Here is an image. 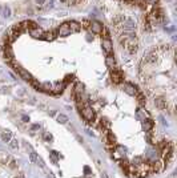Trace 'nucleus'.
I'll use <instances>...</instances> for the list:
<instances>
[{"instance_id":"obj_39","label":"nucleus","mask_w":177,"mask_h":178,"mask_svg":"<svg viewBox=\"0 0 177 178\" xmlns=\"http://www.w3.org/2000/svg\"><path fill=\"white\" fill-rule=\"evenodd\" d=\"M20 178H24V175H20Z\"/></svg>"},{"instance_id":"obj_4","label":"nucleus","mask_w":177,"mask_h":178,"mask_svg":"<svg viewBox=\"0 0 177 178\" xmlns=\"http://www.w3.org/2000/svg\"><path fill=\"white\" fill-rule=\"evenodd\" d=\"M123 27H124V29L125 31H133L135 29V27H136V24H135V21H133L132 19H125L124 20V23H123Z\"/></svg>"},{"instance_id":"obj_38","label":"nucleus","mask_w":177,"mask_h":178,"mask_svg":"<svg viewBox=\"0 0 177 178\" xmlns=\"http://www.w3.org/2000/svg\"><path fill=\"white\" fill-rule=\"evenodd\" d=\"M1 10H3V8H1V6H0V15H1Z\"/></svg>"},{"instance_id":"obj_15","label":"nucleus","mask_w":177,"mask_h":178,"mask_svg":"<svg viewBox=\"0 0 177 178\" xmlns=\"http://www.w3.org/2000/svg\"><path fill=\"white\" fill-rule=\"evenodd\" d=\"M68 27H69V29L72 32H77V31H80V28H81V25H80L79 23H76V21L68 23Z\"/></svg>"},{"instance_id":"obj_32","label":"nucleus","mask_w":177,"mask_h":178,"mask_svg":"<svg viewBox=\"0 0 177 178\" xmlns=\"http://www.w3.org/2000/svg\"><path fill=\"white\" fill-rule=\"evenodd\" d=\"M40 129V125L39 124H35V125H32V130H39Z\"/></svg>"},{"instance_id":"obj_5","label":"nucleus","mask_w":177,"mask_h":178,"mask_svg":"<svg viewBox=\"0 0 177 178\" xmlns=\"http://www.w3.org/2000/svg\"><path fill=\"white\" fill-rule=\"evenodd\" d=\"M57 33L60 35V36H68V35L72 33V31L69 29V27H68V24H63L59 28V31H57Z\"/></svg>"},{"instance_id":"obj_31","label":"nucleus","mask_w":177,"mask_h":178,"mask_svg":"<svg viewBox=\"0 0 177 178\" xmlns=\"http://www.w3.org/2000/svg\"><path fill=\"white\" fill-rule=\"evenodd\" d=\"M69 81H73V76L72 75H68L65 77V82H69Z\"/></svg>"},{"instance_id":"obj_21","label":"nucleus","mask_w":177,"mask_h":178,"mask_svg":"<svg viewBox=\"0 0 177 178\" xmlns=\"http://www.w3.org/2000/svg\"><path fill=\"white\" fill-rule=\"evenodd\" d=\"M57 122L59 124H67L68 122V117L65 114H59L57 116Z\"/></svg>"},{"instance_id":"obj_33","label":"nucleus","mask_w":177,"mask_h":178,"mask_svg":"<svg viewBox=\"0 0 177 178\" xmlns=\"http://www.w3.org/2000/svg\"><path fill=\"white\" fill-rule=\"evenodd\" d=\"M36 3L41 6V4H44V3H45V0H36Z\"/></svg>"},{"instance_id":"obj_25","label":"nucleus","mask_w":177,"mask_h":178,"mask_svg":"<svg viewBox=\"0 0 177 178\" xmlns=\"http://www.w3.org/2000/svg\"><path fill=\"white\" fill-rule=\"evenodd\" d=\"M10 146L12 148V149H17V146H19V142H17V140H11L10 141Z\"/></svg>"},{"instance_id":"obj_29","label":"nucleus","mask_w":177,"mask_h":178,"mask_svg":"<svg viewBox=\"0 0 177 178\" xmlns=\"http://www.w3.org/2000/svg\"><path fill=\"white\" fill-rule=\"evenodd\" d=\"M137 97H139V101L141 105H144L145 104V98H144V96H142V93H137Z\"/></svg>"},{"instance_id":"obj_13","label":"nucleus","mask_w":177,"mask_h":178,"mask_svg":"<svg viewBox=\"0 0 177 178\" xmlns=\"http://www.w3.org/2000/svg\"><path fill=\"white\" fill-rule=\"evenodd\" d=\"M153 125H155V124H153L152 120H144V121H142V129H144L145 132L151 130V129L153 128Z\"/></svg>"},{"instance_id":"obj_19","label":"nucleus","mask_w":177,"mask_h":178,"mask_svg":"<svg viewBox=\"0 0 177 178\" xmlns=\"http://www.w3.org/2000/svg\"><path fill=\"white\" fill-rule=\"evenodd\" d=\"M8 154L4 153V152H0V163H3V165H6L7 162H8Z\"/></svg>"},{"instance_id":"obj_10","label":"nucleus","mask_w":177,"mask_h":178,"mask_svg":"<svg viewBox=\"0 0 177 178\" xmlns=\"http://www.w3.org/2000/svg\"><path fill=\"white\" fill-rule=\"evenodd\" d=\"M12 57H13V53H12L11 47L10 45H6V48H4V59H6L7 61H10Z\"/></svg>"},{"instance_id":"obj_14","label":"nucleus","mask_w":177,"mask_h":178,"mask_svg":"<svg viewBox=\"0 0 177 178\" xmlns=\"http://www.w3.org/2000/svg\"><path fill=\"white\" fill-rule=\"evenodd\" d=\"M144 60H145L146 63L153 64V63H156V60H157V57H156L155 53H146L145 56H144Z\"/></svg>"},{"instance_id":"obj_22","label":"nucleus","mask_w":177,"mask_h":178,"mask_svg":"<svg viewBox=\"0 0 177 178\" xmlns=\"http://www.w3.org/2000/svg\"><path fill=\"white\" fill-rule=\"evenodd\" d=\"M83 88H84V85H83L81 82H77V84H76V88H75V92H76V94H80V93H83Z\"/></svg>"},{"instance_id":"obj_36","label":"nucleus","mask_w":177,"mask_h":178,"mask_svg":"<svg viewBox=\"0 0 177 178\" xmlns=\"http://www.w3.org/2000/svg\"><path fill=\"white\" fill-rule=\"evenodd\" d=\"M11 168H15V161H13V159L11 161Z\"/></svg>"},{"instance_id":"obj_20","label":"nucleus","mask_w":177,"mask_h":178,"mask_svg":"<svg viewBox=\"0 0 177 178\" xmlns=\"http://www.w3.org/2000/svg\"><path fill=\"white\" fill-rule=\"evenodd\" d=\"M1 15L4 16V17H10L11 16V8L8 6L3 7V10H1Z\"/></svg>"},{"instance_id":"obj_9","label":"nucleus","mask_w":177,"mask_h":178,"mask_svg":"<svg viewBox=\"0 0 177 178\" xmlns=\"http://www.w3.org/2000/svg\"><path fill=\"white\" fill-rule=\"evenodd\" d=\"M43 35H44V32H43V29H40L39 27H36V28L31 29V36H33V37L39 39V37H43Z\"/></svg>"},{"instance_id":"obj_17","label":"nucleus","mask_w":177,"mask_h":178,"mask_svg":"<svg viewBox=\"0 0 177 178\" xmlns=\"http://www.w3.org/2000/svg\"><path fill=\"white\" fill-rule=\"evenodd\" d=\"M155 104H156V106H157L158 109H164V108H165V101H164V98H161V97L156 98Z\"/></svg>"},{"instance_id":"obj_12","label":"nucleus","mask_w":177,"mask_h":178,"mask_svg":"<svg viewBox=\"0 0 177 178\" xmlns=\"http://www.w3.org/2000/svg\"><path fill=\"white\" fill-rule=\"evenodd\" d=\"M105 64H107L108 68H111V69L115 68V59H113V56H112V53L107 55V59H105Z\"/></svg>"},{"instance_id":"obj_8","label":"nucleus","mask_w":177,"mask_h":178,"mask_svg":"<svg viewBox=\"0 0 177 178\" xmlns=\"http://www.w3.org/2000/svg\"><path fill=\"white\" fill-rule=\"evenodd\" d=\"M91 25H92L91 29H92V32H93V33H100V32L103 31V25H101L99 21H93Z\"/></svg>"},{"instance_id":"obj_40","label":"nucleus","mask_w":177,"mask_h":178,"mask_svg":"<svg viewBox=\"0 0 177 178\" xmlns=\"http://www.w3.org/2000/svg\"><path fill=\"white\" fill-rule=\"evenodd\" d=\"M61 1H63V3H64V1H67V0H61Z\"/></svg>"},{"instance_id":"obj_6","label":"nucleus","mask_w":177,"mask_h":178,"mask_svg":"<svg viewBox=\"0 0 177 178\" xmlns=\"http://www.w3.org/2000/svg\"><path fill=\"white\" fill-rule=\"evenodd\" d=\"M103 48H104L107 55L112 53V44H111V40H109V39H104V40H103Z\"/></svg>"},{"instance_id":"obj_34","label":"nucleus","mask_w":177,"mask_h":178,"mask_svg":"<svg viewBox=\"0 0 177 178\" xmlns=\"http://www.w3.org/2000/svg\"><path fill=\"white\" fill-rule=\"evenodd\" d=\"M48 178H55V175H53V173H48Z\"/></svg>"},{"instance_id":"obj_23","label":"nucleus","mask_w":177,"mask_h":178,"mask_svg":"<svg viewBox=\"0 0 177 178\" xmlns=\"http://www.w3.org/2000/svg\"><path fill=\"white\" fill-rule=\"evenodd\" d=\"M108 141H109V144H116V137L113 136V133H108Z\"/></svg>"},{"instance_id":"obj_16","label":"nucleus","mask_w":177,"mask_h":178,"mask_svg":"<svg viewBox=\"0 0 177 178\" xmlns=\"http://www.w3.org/2000/svg\"><path fill=\"white\" fill-rule=\"evenodd\" d=\"M1 140L4 141V142H10L11 140H12V134H11L10 130H6L1 133Z\"/></svg>"},{"instance_id":"obj_1","label":"nucleus","mask_w":177,"mask_h":178,"mask_svg":"<svg viewBox=\"0 0 177 178\" xmlns=\"http://www.w3.org/2000/svg\"><path fill=\"white\" fill-rule=\"evenodd\" d=\"M81 114H83V117H84L87 121H93V118H95V112H93L92 108L91 106H88V105H85L84 108H83Z\"/></svg>"},{"instance_id":"obj_18","label":"nucleus","mask_w":177,"mask_h":178,"mask_svg":"<svg viewBox=\"0 0 177 178\" xmlns=\"http://www.w3.org/2000/svg\"><path fill=\"white\" fill-rule=\"evenodd\" d=\"M40 91H45V92H51L52 91V84L51 82H43V84L40 85Z\"/></svg>"},{"instance_id":"obj_28","label":"nucleus","mask_w":177,"mask_h":178,"mask_svg":"<svg viewBox=\"0 0 177 178\" xmlns=\"http://www.w3.org/2000/svg\"><path fill=\"white\" fill-rule=\"evenodd\" d=\"M29 158H31L32 162H36V159H37V154H36L35 152H31V153H29Z\"/></svg>"},{"instance_id":"obj_30","label":"nucleus","mask_w":177,"mask_h":178,"mask_svg":"<svg viewBox=\"0 0 177 178\" xmlns=\"http://www.w3.org/2000/svg\"><path fill=\"white\" fill-rule=\"evenodd\" d=\"M43 137H44L45 141H52V136H51L49 133H44V134H43Z\"/></svg>"},{"instance_id":"obj_37","label":"nucleus","mask_w":177,"mask_h":178,"mask_svg":"<svg viewBox=\"0 0 177 178\" xmlns=\"http://www.w3.org/2000/svg\"><path fill=\"white\" fill-rule=\"evenodd\" d=\"M101 178H108V177H107V174H105V173H103V174H101Z\"/></svg>"},{"instance_id":"obj_11","label":"nucleus","mask_w":177,"mask_h":178,"mask_svg":"<svg viewBox=\"0 0 177 178\" xmlns=\"http://www.w3.org/2000/svg\"><path fill=\"white\" fill-rule=\"evenodd\" d=\"M64 87H65V84H64V82H57V84L55 85V88L52 87V91H51V92H53V93L59 94V93H61V92L64 91Z\"/></svg>"},{"instance_id":"obj_7","label":"nucleus","mask_w":177,"mask_h":178,"mask_svg":"<svg viewBox=\"0 0 177 178\" xmlns=\"http://www.w3.org/2000/svg\"><path fill=\"white\" fill-rule=\"evenodd\" d=\"M124 91L129 94V96H135V94H136V89H135V87H133L132 84H129V82L124 84Z\"/></svg>"},{"instance_id":"obj_24","label":"nucleus","mask_w":177,"mask_h":178,"mask_svg":"<svg viewBox=\"0 0 177 178\" xmlns=\"http://www.w3.org/2000/svg\"><path fill=\"white\" fill-rule=\"evenodd\" d=\"M128 162H126L125 159L124 161H121V168H123V170H125V173H126V175H128V173H129V170H128Z\"/></svg>"},{"instance_id":"obj_27","label":"nucleus","mask_w":177,"mask_h":178,"mask_svg":"<svg viewBox=\"0 0 177 178\" xmlns=\"http://www.w3.org/2000/svg\"><path fill=\"white\" fill-rule=\"evenodd\" d=\"M36 163H37L40 168H44V166H45V163H44V161H43V158H41V157H39V156H37V159H36Z\"/></svg>"},{"instance_id":"obj_2","label":"nucleus","mask_w":177,"mask_h":178,"mask_svg":"<svg viewBox=\"0 0 177 178\" xmlns=\"http://www.w3.org/2000/svg\"><path fill=\"white\" fill-rule=\"evenodd\" d=\"M15 71L19 73L20 77H22L23 80H25V81H31V80H32V76L29 75V73L27 72L25 69H23L20 65H16V64H15Z\"/></svg>"},{"instance_id":"obj_3","label":"nucleus","mask_w":177,"mask_h":178,"mask_svg":"<svg viewBox=\"0 0 177 178\" xmlns=\"http://www.w3.org/2000/svg\"><path fill=\"white\" fill-rule=\"evenodd\" d=\"M112 80H113V82H116V84H120L121 81H123V73H121V71H119V69H112Z\"/></svg>"},{"instance_id":"obj_26","label":"nucleus","mask_w":177,"mask_h":178,"mask_svg":"<svg viewBox=\"0 0 177 178\" xmlns=\"http://www.w3.org/2000/svg\"><path fill=\"white\" fill-rule=\"evenodd\" d=\"M142 163V157H136L133 158V165H141Z\"/></svg>"},{"instance_id":"obj_35","label":"nucleus","mask_w":177,"mask_h":178,"mask_svg":"<svg viewBox=\"0 0 177 178\" xmlns=\"http://www.w3.org/2000/svg\"><path fill=\"white\" fill-rule=\"evenodd\" d=\"M23 120H24V121H29V118L27 117V116H23Z\"/></svg>"}]
</instances>
